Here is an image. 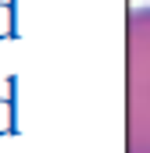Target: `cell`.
Segmentation results:
<instances>
[{
    "mask_svg": "<svg viewBox=\"0 0 150 153\" xmlns=\"http://www.w3.org/2000/svg\"><path fill=\"white\" fill-rule=\"evenodd\" d=\"M129 153H150V7L129 14Z\"/></svg>",
    "mask_w": 150,
    "mask_h": 153,
    "instance_id": "1",
    "label": "cell"
}]
</instances>
